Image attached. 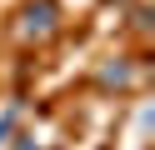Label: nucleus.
Listing matches in <instances>:
<instances>
[{
  "label": "nucleus",
  "instance_id": "1",
  "mask_svg": "<svg viewBox=\"0 0 155 150\" xmlns=\"http://www.w3.org/2000/svg\"><path fill=\"white\" fill-rule=\"evenodd\" d=\"M20 30H25V40H50L55 35V5L50 0H30L20 10Z\"/></svg>",
  "mask_w": 155,
  "mask_h": 150
},
{
  "label": "nucleus",
  "instance_id": "2",
  "mask_svg": "<svg viewBox=\"0 0 155 150\" xmlns=\"http://www.w3.org/2000/svg\"><path fill=\"white\" fill-rule=\"evenodd\" d=\"M10 120H15V115H0V135H10Z\"/></svg>",
  "mask_w": 155,
  "mask_h": 150
}]
</instances>
